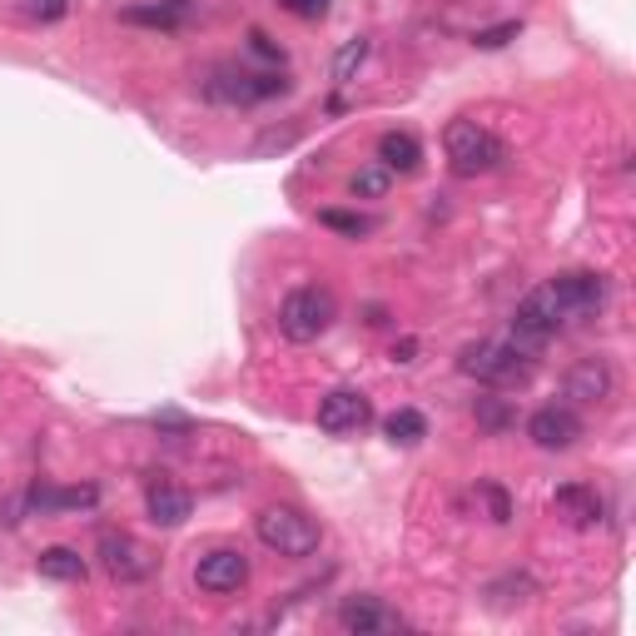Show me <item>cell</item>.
Wrapping results in <instances>:
<instances>
[{"instance_id":"obj_1","label":"cell","mask_w":636,"mask_h":636,"mask_svg":"<svg viewBox=\"0 0 636 636\" xmlns=\"http://www.w3.org/2000/svg\"><path fill=\"white\" fill-rule=\"evenodd\" d=\"M458 373L478 378L482 388H522L533 378V354L512 338H478L458 354Z\"/></svg>"},{"instance_id":"obj_2","label":"cell","mask_w":636,"mask_h":636,"mask_svg":"<svg viewBox=\"0 0 636 636\" xmlns=\"http://www.w3.org/2000/svg\"><path fill=\"white\" fill-rule=\"evenodd\" d=\"M254 537L279 557H313L319 543H324V527H319V517H309L303 507L274 502V507H264L259 517H254Z\"/></svg>"},{"instance_id":"obj_3","label":"cell","mask_w":636,"mask_h":636,"mask_svg":"<svg viewBox=\"0 0 636 636\" xmlns=\"http://www.w3.org/2000/svg\"><path fill=\"white\" fill-rule=\"evenodd\" d=\"M334 319H338V303L324 283H299L279 303V334L289 344H319L334 328Z\"/></svg>"},{"instance_id":"obj_4","label":"cell","mask_w":636,"mask_h":636,"mask_svg":"<svg viewBox=\"0 0 636 636\" xmlns=\"http://www.w3.org/2000/svg\"><path fill=\"white\" fill-rule=\"evenodd\" d=\"M443 155H448L453 175L478 179V175H492V169H502V159H507V145H502V140L492 135L488 125H478V120H453V125L443 130Z\"/></svg>"},{"instance_id":"obj_5","label":"cell","mask_w":636,"mask_h":636,"mask_svg":"<svg viewBox=\"0 0 636 636\" xmlns=\"http://www.w3.org/2000/svg\"><path fill=\"white\" fill-rule=\"evenodd\" d=\"M289 90L279 70H244V65H214L204 80V100L209 104H259V100H274V94Z\"/></svg>"},{"instance_id":"obj_6","label":"cell","mask_w":636,"mask_h":636,"mask_svg":"<svg viewBox=\"0 0 636 636\" xmlns=\"http://www.w3.org/2000/svg\"><path fill=\"white\" fill-rule=\"evenodd\" d=\"M547 293H553L557 313H562V324H587V319H596V313L606 309V279L592 269H572V274H557L553 283H547Z\"/></svg>"},{"instance_id":"obj_7","label":"cell","mask_w":636,"mask_h":636,"mask_svg":"<svg viewBox=\"0 0 636 636\" xmlns=\"http://www.w3.org/2000/svg\"><path fill=\"white\" fill-rule=\"evenodd\" d=\"M557 334H562V313H557L553 293H547V283H543V289H533L512 309V344L537 354V348H547Z\"/></svg>"},{"instance_id":"obj_8","label":"cell","mask_w":636,"mask_h":636,"mask_svg":"<svg viewBox=\"0 0 636 636\" xmlns=\"http://www.w3.org/2000/svg\"><path fill=\"white\" fill-rule=\"evenodd\" d=\"M94 557H100V567L115 582H125V587H135V582H149L155 577V553H149L145 543H135L130 533H104L100 543H94Z\"/></svg>"},{"instance_id":"obj_9","label":"cell","mask_w":636,"mask_h":636,"mask_svg":"<svg viewBox=\"0 0 636 636\" xmlns=\"http://www.w3.org/2000/svg\"><path fill=\"white\" fill-rule=\"evenodd\" d=\"M249 582V557L239 547H214L194 562V587L199 592H214V596H230Z\"/></svg>"},{"instance_id":"obj_10","label":"cell","mask_w":636,"mask_h":636,"mask_svg":"<svg viewBox=\"0 0 636 636\" xmlns=\"http://www.w3.org/2000/svg\"><path fill=\"white\" fill-rule=\"evenodd\" d=\"M527 438H533L543 453H567V448H577V438H582V417H577V408H567V403H547L527 417Z\"/></svg>"},{"instance_id":"obj_11","label":"cell","mask_w":636,"mask_h":636,"mask_svg":"<svg viewBox=\"0 0 636 636\" xmlns=\"http://www.w3.org/2000/svg\"><path fill=\"white\" fill-rule=\"evenodd\" d=\"M368 423H373V403H368L358 388H334V393H324V403H319V428L334 433V438L364 433Z\"/></svg>"},{"instance_id":"obj_12","label":"cell","mask_w":636,"mask_h":636,"mask_svg":"<svg viewBox=\"0 0 636 636\" xmlns=\"http://www.w3.org/2000/svg\"><path fill=\"white\" fill-rule=\"evenodd\" d=\"M562 388H567V398H572V403H606V398L616 393V368H612V358H602V354L577 358V364L567 368Z\"/></svg>"},{"instance_id":"obj_13","label":"cell","mask_w":636,"mask_h":636,"mask_svg":"<svg viewBox=\"0 0 636 636\" xmlns=\"http://www.w3.org/2000/svg\"><path fill=\"white\" fill-rule=\"evenodd\" d=\"M338 626H344L348 636H388L403 626V616L388 602H378V596H348V602L338 606Z\"/></svg>"},{"instance_id":"obj_14","label":"cell","mask_w":636,"mask_h":636,"mask_svg":"<svg viewBox=\"0 0 636 636\" xmlns=\"http://www.w3.org/2000/svg\"><path fill=\"white\" fill-rule=\"evenodd\" d=\"M553 507L562 512L572 527H596V522L606 517V502L596 488H587V482H562V488L553 492Z\"/></svg>"},{"instance_id":"obj_15","label":"cell","mask_w":636,"mask_h":636,"mask_svg":"<svg viewBox=\"0 0 636 636\" xmlns=\"http://www.w3.org/2000/svg\"><path fill=\"white\" fill-rule=\"evenodd\" d=\"M94 502H100V488H90V482H80V488H51V482H41V488H31L25 507L51 517V512H90Z\"/></svg>"},{"instance_id":"obj_16","label":"cell","mask_w":636,"mask_h":636,"mask_svg":"<svg viewBox=\"0 0 636 636\" xmlns=\"http://www.w3.org/2000/svg\"><path fill=\"white\" fill-rule=\"evenodd\" d=\"M145 512L155 527H185L189 512H194V498L175 482H149L145 488Z\"/></svg>"},{"instance_id":"obj_17","label":"cell","mask_w":636,"mask_h":636,"mask_svg":"<svg viewBox=\"0 0 636 636\" xmlns=\"http://www.w3.org/2000/svg\"><path fill=\"white\" fill-rule=\"evenodd\" d=\"M194 15V0H155V5H130L120 11L125 25H149V31H179Z\"/></svg>"},{"instance_id":"obj_18","label":"cell","mask_w":636,"mask_h":636,"mask_svg":"<svg viewBox=\"0 0 636 636\" xmlns=\"http://www.w3.org/2000/svg\"><path fill=\"white\" fill-rule=\"evenodd\" d=\"M378 165H383L388 175H413V169L423 165V145H417V135H408V130H388V135L378 140Z\"/></svg>"},{"instance_id":"obj_19","label":"cell","mask_w":636,"mask_h":636,"mask_svg":"<svg viewBox=\"0 0 636 636\" xmlns=\"http://www.w3.org/2000/svg\"><path fill=\"white\" fill-rule=\"evenodd\" d=\"M35 572H41L45 582H85V557L75 553V547H45V553L35 557Z\"/></svg>"},{"instance_id":"obj_20","label":"cell","mask_w":636,"mask_h":636,"mask_svg":"<svg viewBox=\"0 0 636 636\" xmlns=\"http://www.w3.org/2000/svg\"><path fill=\"white\" fill-rule=\"evenodd\" d=\"M383 438L398 443V448H413V443L428 438V417L417 413V408H398V413L383 417Z\"/></svg>"},{"instance_id":"obj_21","label":"cell","mask_w":636,"mask_h":636,"mask_svg":"<svg viewBox=\"0 0 636 636\" xmlns=\"http://www.w3.org/2000/svg\"><path fill=\"white\" fill-rule=\"evenodd\" d=\"M472 413H478V428H488V433H507L512 423H517V413H512L507 403H502V398H478V403H472Z\"/></svg>"},{"instance_id":"obj_22","label":"cell","mask_w":636,"mask_h":636,"mask_svg":"<svg viewBox=\"0 0 636 636\" xmlns=\"http://www.w3.org/2000/svg\"><path fill=\"white\" fill-rule=\"evenodd\" d=\"M319 224H324V230L348 234V239H364V234H373V220H368V214H354V209H324V214H319Z\"/></svg>"},{"instance_id":"obj_23","label":"cell","mask_w":636,"mask_h":636,"mask_svg":"<svg viewBox=\"0 0 636 636\" xmlns=\"http://www.w3.org/2000/svg\"><path fill=\"white\" fill-rule=\"evenodd\" d=\"M388 179H393V175H388L383 165H364L354 179H348V189H354V199H383L388 194Z\"/></svg>"},{"instance_id":"obj_24","label":"cell","mask_w":636,"mask_h":636,"mask_svg":"<svg viewBox=\"0 0 636 636\" xmlns=\"http://www.w3.org/2000/svg\"><path fill=\"white\" fill-rule=\"evenodd\" d=\"M364 60H368V41L358 35V41H348L344 51L334 55V80H338V85H348V80L358 75V65H364Z\"/></svg>"},{"instance_id":"obj_25","label":"cell","mask_w":636,"mask_h":636,"mask_svg":"<svg viewBox=\"0 0 636 636\" xmlns=\"http://www.w3.org/2000/svg\"><path fill=\"white\" fill-rule=\"evenodd\" d=\"M517 31H522V21H502V25H492V31H478V35H472V45H482V51H498V45L517 41Z\"/></svg>"},{"instance_id":"obj_26","label":"cell","mask_w":636,"mask_h":636,"mask_svg":"<svg viewBox=\"0 0 636 636\" xmlns=\"http://www.w3.org/2000/svg\"><path fill=\"white\" fill-rule=\"evenodd\" d=\"M65 11H70V0H25V15H31V21H41V25L60 21Z\"/></svg>"},{"instance_id":"obj_27","label":"cell","mask_w":636,"mask_h":636,"mask_svg":"<svg viewBox=\"0 0 636 636\" xmlns=\"http://www.w3.org/2000/svg\"><path fill=\"white\" fill-rule=\"evenodd\" d=\"M279 5H283L289 15H299V21H324L334 0H279Z\"/></svg>"},{"instance_id":"obj_28","label":"cell","mask_w":636,"mask_h":636,"mask_svg":"<svg viewBox=\"0 0 636 636\" xmlns=\"http://www.w3.org/2000/svg\"><path fill=\"white\" fill-rule=\"evenodd\" d=\"M482 498H488V507H492V522H512V502L498 482H482Z\"/></svg>"},{"instance_id":"obj_29","label":"cell","mask_w":636,"mask_h":636,"mask_svg":"<svg viewBox=\"0 0 636 636\" xmlns=\"http://www.w3.org/2000/svg\"><path fill=\"white\" fill-rule=\"evenodd\" d=\"M249 51L259 55V60H269V65H283V51H279V45H274L264 31H249Z\"/></svg>"},{"instance_id":"obj_30","label":"cell","mask_w":636,"mask_h":636,"mask_svg":"<svg viewBox=\"0 0 636 636\" xmlns=\"http://www.w3.org/2000/svg\"><path fill=\"white\" fill-rule=\"evenodd\" d=\"M413 354H417V344H413V338H403V344H393V364H413Z\"/></svg>"}]
</instances>
